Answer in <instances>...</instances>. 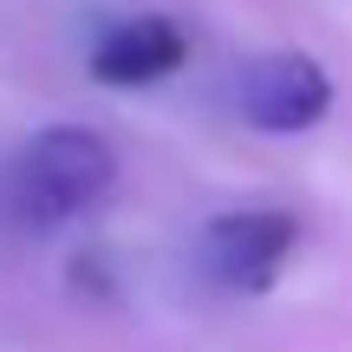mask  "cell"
<instances>
[{
	"label": "cell",
	"mask_w": 352,
	"mask_h": 352,
	"mask_svg": "<svg viewBox=\"0 0 352 352\" xmlns=\"http://www.w3.org/2000/svg\"><path fill=\"white\" fill-rule=\"evenodd\" d=\"M118 189V151L85 124H46L26 138V151L13 157L7 202L26 228H65L72 215L98 209Z\"/></svg>",
	"instance_id": "6da1fadb"
},
{
	"label": "cell",
	"mask_w": 352,
	"mask_h": 352,
	"mask_svg": "<svg viewBox=\"0 0 352 352\" xmlns=\"http://www.w3.org/2000/svg\"><path fill=\"white\" fill-rule=\"evenodd\" d=\"M228 104L261 138H300L333 111V78L314 52H294V46L248 52L228 72Z\"/></svg>",
	"instance_id": "7a4b0ae2"
},
{
	"label": "cell",
	"mask_w": 352,
	"mask_h": 352,
	"mask_svg": "<svg viewBox=\"0 0 352 352\" xmlns=\"http://www.w3.org/2000/svg\"><path fill=\"white\" fill-rule=\"evenodd\" d=\"M294 248H300V222L287 209H228L215 222H202L196 261L209 274V287L254 300V294H267L280 280Z\"/></svg>",
	"instance_id": "3957f363"
},
{
	"label": "cell",
	"mask_w": 352,
	"mask_h": 352,
	"mask_svg": "<svg viewBox=\"0 0 352 352\" xmlns=\"http://www.w3.org/2000/svg\"><path fill=\"white\" fill-rule=\"evenodd\" d=\"M183 59H189V33L170 13H131V20H111L98 33L91 78L111 91H151L170 72H183Z\"/></svg>",
	"instance_id": "277c9868"
}]
</instances>
